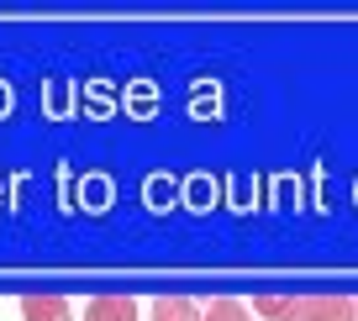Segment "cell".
Listing matches in <instances>:
<instances>
[{
	"label": "cell",
	"instance_id": "cell-4",
	"mask_svg": "<svg viewBox=\"0 0 358 321\" xmlns=\"http://www.w3.org/2000/svg\"><path fill=\"white\" fill-rule=\"evenodd\" d=\"M22 321H69V300H58V295H27L22 300Z\"/></svg>",
	"mask_w": 358,
	"mask_h": 321
},
{
	"label": "cell",
	"instance_id": "cell-8",
	"mask_svg": "<svg viewBox=\"0 0 358 321\" xmlns=\"http://www.w3.org/2000/svg\"><path fill=\"white\" fill-rule=\"evenodd\" d=\"M69 321H74V316H69Z\"/></svg>",
	"mask_w": 358,
	"mask_h": 321
},
{
	"label": "cell",
	"instance_id": "cell-7",
	"mask_svg": "<svg viewBox=\"0 0 358 321\" xmlns=\"http://www.w3.org/2000/svg\"><path fill=\"white\" fill-rule=\"evenodd\" d=\"M348 321H358V300H353V306H348Z\"/></svg>",
	"mask_w": 358,
	"mask_h": 321
},
{
	"label": "cell",
	"instance_id": "cell-5",
	"mask_svg": "<svg viewBox=\"0 0 358 321\" xmlns=\"http://www.w3.org/2000/svg\"><path fill=\"white\" fill-rule=\"evenodd\" d=\"M253 316H264V321H290L295 316V300L290 295H253Z\"/></svg>",
	"mask_w": 358,
	"mask_h": 321
},
{
	"label": "cell",
	"instance_id": "cell-2",
	"mask_svg": "<svg viewBox=\"0 0 358 321\" xmlns=\"http://www.w3.org/2000/svg\"><path fill=\"white\" fill-rule=\"evenodd\" d=\"M348 306L353 300H343V295H311V300H295L290 321H348Z\"/></svg>",
	"mask_w": 358,
	"mask_h": 321
},
{
	"label": "cell",
	"instance_id": "cell-6",
	"mask_svg": "<svg viewBox=\"0 0 358 321\" xmlns=\"http://www.w3.org/2000/svg\"><path fill=\"white\" fill-rule=\"evenodd\" d=\"M201 321H253V311L243 300H211V306H201Z\"/></svg>",
	"mask_w": 358,
	"mask_h": 321
},
{
	"label": "cell",
	"instance_id": "cell-3",
	"mask_svg": "<svg viewBox=\"0 0 358 321\" xmlns=\"http://www.w3.org/2000/svg\"><path fill=\"white\" fill-rule=\"evenodd\" d=\"M148 321H201V306L185 300V295H164V300L148 306Z\"/></svg>",
	"mask_w": 358,
	"mask_h": 321
},
{
	"label": "cell",
	"instance_id": "cell-1",
	"mask_svg": "<svg viewBox=\"0 0 358 321\" xmlns=\"http://www.w3.org/2000/svg\"><path fill=\"white\" fill-rule=\"evenodd\" d=\"M137 316H143V306L132 295H95L85 306V321H137Z\"/></svg>",
	"mask_w": 358,
	"mask_h": 321
}]
</instances>
